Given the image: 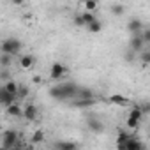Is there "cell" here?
<instances>
[{"label": "cell", "mask_w": 150, "mask_h": 150, "mask_svg": "<svg viewBox=\"0 0 150 150\" xmlns=\"http://www.w3.org/2000/svg\"><path fill=\"white\" fill-rule=\"evenodd\" d=\"M78 92H80V87L76 83L67 81V83H58V85L51 87L50 88V97L58 99V101H69V99L78 97Z\"/></svg>", "instance_id": "1"}, {"label": "cell", "mask_w": 150, "mask_h": 150, "mask_svg": "<svg viewBox=\"0 0 150 150\" xmlns=\"http://www.w3.org/2000/svg\"><path fill=\"white\" fill-rule=\"evenodd\" d=\"M2 53H9V55H18L21 51V41L16 39V37H7L4 39L2 46H0Z\"/></svg>", "instance_id": "2"}, {"label": "cell", "mask_w": 150, "mask_h": 150, "mask_svg": "<svg viewBox=\"0 0 150 150\" xmlns=\"http://www.w3.org/2000/svg\"><path fill=\"white\" fill-rule=\"evenodd\" d=\"M143 115H145V113H143L141 106H132V108H131V111H129V115H127V120H125L127 127H129V129H136V127L139 125V122H141V117H143Z\"/></svg>", "instance_id": "3"}, {"label": "cell", "mask_w": 150, "mask_h": 150, "mask_svg": "<svg viewBox=\"0 0 150 150\" xmlns=\"http://www.w3.org/2000/svg\"><path fill=\"white\" fill-rule=\"evenodd\" d=\"M16 141H18V132L16 131H4V134H2V148L11 150V148L16 146Z\"/></svg>", "instance_id": "4"}, {"label": "cell", "mask_w": 150, "mask_h": 150, "mask_svg": "<svg viewBox=\"0 0 150 150\" xmlns=\"http://www.w3.org/2000/svg\"><path fill=\"white\" fill-rule=\"evenodd\" d=\"M145 39H143V34L141 32H138V34H132V37H131V41H129V48L132 50V51H136V53H139L143 48H145Z\"/></svg>", "instance_id": "5"}, {"label": "cell", "mask_w": 150, "mask_h": 150, "mask_svg": "<svg viewBox=\"0 0 150 150\" xmlns=\"http://www.w3.org/2000/svg\"><path fill=\"white\" fill-rule=\"evenodd\" d=\"M64 74H65V65L62 62H55L50 69V78L51 80H60Z\"/></svg>", "instance_id": "6"}, {"label": "cell", "mask_w": 150, "mask_h": 150, "mask_svg": "<svg viewBox=\"0 0 150 150\" xmlns=\"http://www.w3.org/2000/svg\"><path fill=\"white\" fill-rule=\"evenodd\" d=\"M16 97H18V96L11 94V92H9L6 87H2V88H0V103H2L6 108H7V106H11V104L16 101Z\"/></svg>", "instance_id": "7"}, {"label": "cell", "mask_w": 150, "mask_h": 150, "mask_svg": "<svg viewBox=\"0 0 150 150\" xmlns=\"http://www.w3.org/2000/svg\"><path fill=\"white\" fill-rule=\"evenodd\" d=\"M23 117L28 122H34L37 118V108H35V104H25L23 106Z\"/></svg>", "instance_id": "8"}, {"label": "cell", "mask_w": 150, "mask_h": 150, "mask_svg": "<svg viewBox=\"0 0 150 150\" xmlns=\"http://www.w3.org/2000/svg\"><path fill=\"white\" fill-rule=\"evenodd\" d=\"M87 125H88V129L92 131V132H103L104 131V124L99 120V118H88L87 120Z\"/></svg>", "instance_id": "9"}, {"label": "cell", "mask_w": 150, "mask_h": 150, "mask_svg": "<svg viewBox=\"0 0 150 150\" xmlns=\"http://www.w3.org/2000/svg\"><path fill=\"white\" fill-rule=\"evenodd\" d=\"M127 30L131 32V35H132V34H138V32H143V23H141V20L132 18V20L127 23Z\"/></svg>", "instance_id": "10"}, {"label": "cell", "mask_w": 150, "mask_h": 150, "mask_svg": "<svg viewBox=\"0 0 150 150\" xmlns=\"http://www.w3.org/2000/svg\"><path fill=\"white\" fill-rule=\"evenodd\" d=\"M108 101L113 103V104H120V106H131V104H132V103H131L127 97H124L122 94H113V96L108 97Z\"/></svg>", "instance_id": "11"}, {"label": "cell", "mask_w": 150, "mask_h": 150, "mask_svg": "<svg viewBox=\"0 0 150 150\" xmlns=\"http://www.w3.org/2000/svg\"><path fill=\"white\" fill-rule=\"evenodd\" d=\"M131 138H132V134H129L127 131H120V132H118V136H117V146L125 150V143H127Z\"/></svg>", "instance_id": "12"}, {"label": "cell", "mask_w": 150, "mask_h": 150, "mask_svg": "<svg viewBox=\"0 0 150 150\" xmlns=\"http://www.w3.org/2000/svg\"><path fill=\"white\" fill-rule=\"evenodd\" d=\"M34 64H35V58H34L32 55H23V57L20 58V65H21V69H32Z\"/></svg>", "instance_id": "13"}, {"label": "cell", "mask_w": 150, "mask_h": 150, "mask_svg": "<svg viewBox=\"0 0 150 150\" xmlns=\"http://www.w3.org/2000/svg\"><path fill=\"white\" fill-rule=\"evenodd\" d=\"M96 103V99H85V97H78L76 101H72V106L76 108H87V106H92Z\"/></svg>", "instance_id": "14"}, {"label": "cell", "mask_w": 150, "mask_h": 150, "mask_svg": "<svg viewBox=\"0 0 150 150\" xmlns=\"http://www.w3.org/2000/svg\"><path fill=\"white\" fill-rule=\"evenodd\" d=\"M7 113L11 117H21L23 115V108L18 104V103H13L11 106H7Z\"/></svg>", "instance_id": "15"}, {"label": "cell", "mask_w": 150, "mask_h": 150, "mask_svg": "<svg viewBox=\"0 0 150 150\" xmlns=\"http://www.w3.org/2000/svg\"><path fill=\"white\" fill-rule=\"evenodd\" d=\"M138 148H143V143L141 141H138L134 136L125 143V150H138Z\"/></svg>", "instance_id": "16"}, {"label": "cell", "mask_w": 150, "mask_h": 150, "mask_svg": "<svg viewBox=\"0 0 150 150\" xmlns=\"http://www.w3.org/2000/svg\"><path fill=\"white\" fill-rule=\"evenodd\" d=\"M55 146L60 148V150H72V148H76V143H72V141H58V143H55Z\"/></svg>", "instance_id": "17"}, {"label": "cell", "mask_w": 150, "mask_h": 150, "mask_svg": "<svg viewBox=\"0 0 150 150\" xmlns=\"http://www.w3.org/2000/svg\"><path fill=\"white\" fill-rule=\"evenodd\" d=\"M101 30H103V23L99 20H96V21H92L88 25V32H92V34H99Z\"/></svg>", "instance_id": "18"}, {"label": "cell", "mask_w": 150, "mask_h": 150, "mask_svg": "<svg viewBox=\"0 0 150 150\" xmlns=\"http://www.w3.org/2000/svg\"><path fill=\"white\" fill-rule=\"evenodd\" d=\"M81 16H83V21H85V27H88V25H90L92 21H96V20H97V18L94 16V13H92V11H85V13H83Z\"/></svg>", "instance_id": "19"}, {"label": "cell", "mask_w": 150, "mask_h": 150, "mask_svg": "<svg viewBox=\"0 0 150 150\" xmlns=\"http://www.w3.org/2000/svg\"><path fill=\"white\" fill-rule=\"evenodd\" d=\"M4 87H6L11 94H14V96H18V92H20V85H18L16 81H7Z\"/></svg>", "instance_id": "20"}, {"label": "cell", "mask_w": 150, "mask_h": 150, "mask_svg": "<svg viewBox=\"0 0 150 150\" xmlns=\"http://www.w3.org/2000/svg\"><path fill=\"white\" fill-rule=\"evenodd\" d=\"M13 57H14V55H9V53H2V55H0V65H2V67H7V65L11 64Z\"/></svg>", "instance_id": "21"}, {"label": "cell", "mask_w": 150, "mask_h": 150, "mask_svg": "<svg viewBox=\"0 0 150 150\" xmlns=\"http://www.w3.org/2000/svg\"><path fill=\"white\" fill-rule=\"evenodd\" d=\"M139 60H141L143 65H150V50H148V51L141 50V51H139Z\"/></svg>", "instance_id": "22"}, {"label": "cell", "mask_w": 150, "mask_h": 150, "mask_svg": "<svg viewBox=\"0 0 150 150\" xmlns=\"http://www.w3.org/2000/svg\"><path fill=\"white\" fill-rule=\"evenodd\" d=\"M78 97H85V99H94V90L90 88H80Z\"/></svg>", "instance_id": "23"}, {"label": "cell", "mask_w": 150, "mask_h": 150, "mask_svg": "<svg viewBox=\"0 0 150 150\" xmlns=\"http://www.w3.org/2000/svg\"><path fill=\"white\" fill-rule=\"evenodd\" d=\"M42 139H44V131H42V129H37V131L34 132V136H32V141H34V143H41Z\"/></svg>", "instance_id": "24"}, {"label": "cell", "mask_w": 150, "mask_h": 150, "mask_svg": "<svg viewBox=\"0 0 150 150\" xmlns=\"http://www.w3.org/2000/svg\"><path fill=\"white\" fill-rule=\"evenodd\" d=\"M111 14H115V16H122V14H124V6H120V4H113V6H111Z\"/></svg>", "instance_id": "25"}, {"label": "cell", "mask_w": 150, "mask_h": 150, "mask_svg": "<svg viewBox=\"0 0 150 150\" xmlns=\"http://www.w3.org/2000/svg\"><path fill=\"white\" fill-rule=\"evenodd\" d=\"M85 9L94 13L97 9V0H85Z\"/></svg>", "instance_id": "26"}, {"label": "cell", "mask_w": 150, "mask_h": 150, "mask_svg": "<svg viewBox=\"0 0 150 150\" xmlns=\"http://www.w3.org/2000/svg\"><path fill=\"white\" fill-rule=\"evenodd\" d=\"M74 25H76V27H85V21H83V16L81 14L74 18Z\"/></svg>", "instance_id": "27"}, {"label": "cell", "mask_w": 150, "mask_h": 150, "mask_svg": "<svg viewBox=\"0 0 150 150\" xmlns=\"http://www.w3.org/2000/svg\"><path fill=\"white\" fill-rule=\"evenodd\" d=\"M141 34H143V39H145V42H146V44H150V28H145Z\"/></svg>", "instance_id": "28"}, {"label": "cell", "mask_w": 150, "mask_h": 150, "mask_svg": "<svg viewBox=\"0 0 150 150\" xmlns=\"http://www.w3.org/2000/svg\"><path fill=\"white\" fill-rule=\"evenodd\" d=\"M27 94H28V88H27V87H20L18 97H27Z\"/></svg>", "instance_id": "29"}, {"label": "cell", "mask_w": 150, "mask_h": 150, "mask_svg": "<svg viewBox=\"0 0 150 150\" xmlns=\"http://www.w3.org/2000/svg\"><path fill=\"white\" fill-rule=\"evenodd\" d=\"M139 106H141V110H143V113H150V103H141Z\"/></svg>", "instance_id": "30"}, {"label": "cell", "mask_w": 150, "mask_h": 150, "mask_svg": "<svg viewBox=\"0 0 150 150\" xmlns=\"http://www.w3.org/2000/svg\"><path fill=\"white\" fill-rule=\"evenodd\" d=\"M134 53H136V51H132V50H131V53H125V60H127V62H132Z\"/></svg>", "instance_id": "31"}, {"label": "cell", "mask_w": 150, "mask_h": 150, "mask_svg": "<svg viewBox=\"0 0 150 150\" xmlns=\"http://www.w3.org/2000/svg\"><path fill=\"white\" fill-rule=\"evenodd\" d=\"M11 2H13L14 6H21V4H23V0H11Z\"/></svg>", "instance_id": "32"}]
</instances>
